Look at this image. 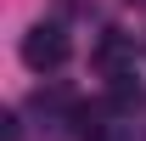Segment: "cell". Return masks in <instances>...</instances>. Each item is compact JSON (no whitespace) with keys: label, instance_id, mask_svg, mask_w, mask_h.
I'll return each instance as SVG.
<instances>
[{"label":"cell","instance_id":"obj_3","mask_svg":"<svg viewBox=\"0 0 146 141\" xmlns=\"http://www.w3.org/2000/svg\"><path fill=\"white\" fill-rule=\"evenodd\" d=\"M129 6H146V0H129Z\"/></svg>","mask_w":146,"mask_h":141},{"label":"cell","instance_id":"obj_1","mask_svg":"<svg viewBox=\"0 0 146 141\" xmlns=\"http://www.w3.org/2000/svg\"><path fill=\"white\" fill-rule=\"evenodd\" d=\"M68 34H62V28H56V23H39V28H28V34H23V62H28V68L34 73H51V68H62V62H68Z\"/></svg>","mask_w":146,"mask_h":141},{"label":"cell","instance_id":"obj_2","mask_svg":"<svg viewBox=\"0 0 146 141\" xmlns=\"http://www.w3.org/2000/svg\"><path fill=\"white\" fill-rule=\"evenodd\" d=\"M96 62H101L112 79H124V62H135V40H129V34H101V45H96Z\"/></svg>","mask_w":146,"mask_h":141}]
</instances>
